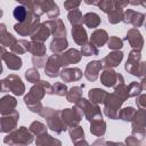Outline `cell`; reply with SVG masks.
<instances>
[{
    "label": "cell",
    "mask_w": 146,
    "mask_h": 146,
    "mask_svg": "<svg viewBox=\"0 0 146 146\" xmlns=\"http://www.w3.org/2000/svg\"><path fill=\"white\" fill-rule=\"evenodd\" d=\"M44 95H46V90H44V87L42 84V81L40 80L39 82L34 83L31 87L27 95L24 96V103L31 112L39 113L41 111V108L43 107L41 100L44 97Z\"/></svg>",
    "instance_id": "6da1fadb"
},
{
    "label": "cell",
    "mask_w": 146,
    "mask_h": 146,
    "mask_svg": "<svg viewBox=\"0 0 146 146\" xmlns=\"http://www.w3.org/2000/svg\"><path fill=\"white\" fill-rule=\"evenodd\" d=\"M74 106L78 110H80V112L83 114V117H86L89 122L94 121V120L102 119V112H100L98 104H96L91 100H88V99L81 97L79 100H76L74 103Z\"/></svg>",
    "instance_id": "7a4b0ae2"
},
{
    "label": "cell",
    "mask_w": 146,
    "mask_h": 146,
    "mask_svg": "<svg viewBox=\"0 0 146 146\" xmlns=\"http://www.w3.org/2000/svg\"><path fill=\"white\" fill-rule=\"evenodd\" d=\"M33 141V135L26 127H19L5 137L3 143L8 145H27Z\"/></svg>",
    "instance_id": "3957f363"
},
{
    "label": "cell",
    "mask_w": 146,
    "mask_h": 146,
    "mask_svg": "<svg viewBox=\"0 0 146 146\" xmlns=\"http://www.w3.org/2000/svg\"><path fill=\"white\" fill-rule=\"evenodd\" d=\"M40 24V16L33 14L32 11H29L27 17L23 22H18L14 25V30L21 35V36H27L31 35L32 32L35 30V27Z\"/></svg>",
    "instance_id": "277c9868"
},
{
    "label": "cell",
    "mask_w": 146,
    "mask_h": 146,
    "mask_svg": "<svg viewBox=\"0 0 146 146\" xmlns=\"http://www.w3.org/2000/svg\"><path fill=\"white\" fill-rule=\"evenodd\" d=\"M103 104H104V114L108 119L116 120L119 111L123 104V100L113 92V94H107Z\"/></svg>",
    "instance_id": "5b68a950"
},
{
    "label": "cell",
    "mask_w": 146,
    "mask_h": 146,
    "mask_svg": "<svg viewBox=\"0 0 146 146\" xmlns=\"http://www.w3.org/2000/svg\"><path fill=\"white\" fill-rule=\"evenodd\" d=\"M132 135L138 139L143 140L146 136V111L145 108H139L136 111L132 120Z\"/></svg>",
    "instance_id": "8992f818"
},
{
    "label": "cell",
    "mask_w": 146,
    "mask_h": 146,
    "mask_svg": "<svg viewBox=\"0 0 146 146\" xmlns=\"http://www.w3.org/2000/svg\"><path fill=\"white\" fill-rule=\"evenodd\" d=\"M11 91L16 96H22L25 91V86L22 79L16 74H10L2 80V92Z\"/></svg>",
    "instance_id": "52a82bcc"
},
{
    "label": "cell",
    "mask_w": 146,
    "mask_h": 146,
    "mask_svg": "<svg viewBox=\"0 0 146 146\" xmlns=\"http://www.w3.org/2000/svg\"><path fill=\"white\" fill-rule=\"evenodd\" d=\"M60 117L66 123V125L68 128H71V127H74V125H78L79 124V122L83 117V114L80 112V110H78L74 106L73 108L62 110L60 111Z\"/></svg>",
    "instance_id": "ba28073f"
},
{
    "label": "cell",
    "mask_w": 146,
    "mask_h": 146,
    "mask_svg": "<svg viewBox=\"0 0 146 146\" xmlns=\"http://www.w3.org/2000/svg\"><path fill=\"white\" fill-rule=\"evenodd\" d=\"M19 119L18 112L15 110L9 114L0 116V132H10L16 129L17 122Z\"/></svg>",
    "instance_id": "9c48e42d"
},
{
    "label": "cell",
    "mask_w": 146,
    "mask_h": 146,
    "mask_svg": "<svg viewBox=\"0 0 146 146\" xmlns=\"http://www.w3.org/2000/svg\"><path fill=\"white\" fill-rule=\"evenodd\" d=\"M81 52L74 48L68 49L67 51L63 52V54H58V62L60 64L62 67H66L70 64H76L81 60Z\"/></svg>",
    "instance_id": "30bf717a"
},
{
    "label": "cell",
    "mask_w": 146,
    "mask_h": 146,
    "mask_svg": "<svg viewBox=\"0 0 146 146\" xmlns=\"http://www.w3.org/2000/svg\"><path fill=\"white\" fill-rule=\"evenodd\" d=\"M141 62V51L140 50H136V49H132L130 52H129V56H128V59L125 62V65H124V68L128 73L132 74L136 76L137 74V70H138V66Z\"/></svg>",
    "instance_id": "8fae6325"
},
{
    "label": "cell",
    "mask_w": 146,
    "mask_h": 146,
    "mask_svg": "<svg viewBox=\"0 0 146 146\" xmlns=\"http://www.w3.org/2000/svg\"><path fill=\"white\" fill-rule=\"evenodd\" d=\"M144 21H145V15L143 13L135 11L132 9H127L125 11H123L122 22H124L125 24H131L136 29L143 26Z\"/></svg>",
    "instance_id": "7c38bea8"
},
{
    "label": "cell",
    "mask_w": 146,
    "mask_h": 146,
    "mask_svg": "<svg viewBox=\"0 0 146 146\" xmlns=\"http://www.w3.org/2000/svg\"><path fill=\"white\" fill-rule=\"evenodd\" d=\"M46 120H47V127L56 133H62L68 129L66 123L60 117V111H56L50 117H48Z\"/></svg>",
    "instance_id": "4fadbf2b"
},
{
    "label": "cell",
    "mask_w": 146,
    "mask_h": 146,
    "mask_svg": "<svg viewBox=\"0 0 146 146\" xmlns=\"http://www.w3.org/2000/svg\"><path fill=\"white\" fill-rule=\"evenodd\" d=\"M44 25L49 29L50 34L54 38H66V29L60 18H54L44 22Z\"/></svg>",
    "instance_id": "5bb4252c"
},
{
    "label": "cell",
    "mask_w": 146,
    "mask_h": 146,
    "mask_svg": "<svg viewBox=\"0 0 146 146\" xmlns=\"http://www.w3.org/2000/svg\"><path fill=\"white\" fill-rule=\"evenodd\" d=\"M125 40L129 42V44L132 47V49L141 51V49L144 47V38H143V35H141V33L139 32L138 29H136V27L130 29L127 32Z\"/></svg>",
    "instance_id": "9a60e30c"
},
{
    "label": "cell",
    "mask_w": 146,
    "mask_h": 146,
    "mask_svg": "<svg viewBox=\"0 0 146 146\" xmlns=\"http://www.w3.org/2000/svg\"><path fill=\"white\" fill-rule=\"evenodd\" d=\"M60 67L62 66L58 62V54H54L47 58V62L43 68H44L46 75H48L49 78H56L59 75Z\"/></svg>",
    "instance_id": "2e32d148"
},
{
    "label": "cell",
    "mask_w": 146,
    "mask_h": 146,
    "mask_svg": "<svg viewBox=\"0 0 146 146\" xmlns=\"http://www.w3.org/2000/svg\"><path fill=\"white\" fill-rule=\"evenodd\" d=\"M123 59V52L119 51V50H113L112 52H110L107 56H105L100 63H102V67L106 68H112V67H116L120 65V63Z\"/></svg>",
    "instance_id": "e0dca14e"
},
{
    "label": "cell",
    "mask_w": 146,
    "mask_h": 146,
    "mask_svg": "<svg viewBox=\"0 0 146 146\" xmlns=\"http://www.w3.org/2000/svg\"><path fill=\"white\" fill-rule=\"evenodd\" d=\"M83 73L79 67H63L59 71V76L64 82H73V81H79L82 78Z\"/></svg>",
    "instance_id": "ac0fdd59"
},
{
    "label": "cell",
    "mask_w": 146,
    "mask_h": 146,
    "mask_svg": "<svg viewBox=\"0 0 146 146\" xmlns=\"http://www.w3.org/2000/svg\"><path fill=\"white\" fill-rule=\"evenodd\" d=\"M102 68H103V67H102L100 60H91V62H89V63L87 64L83 75L86 76V79H87L88 81L94 82V81H96V80L98 79L99 72H100Z\"/></svg>",
    "instance_id": "d6986e66"
},
{
    "label": "cell",
    "mask_w": 146,
    "mask_h": 146,
    "mask_svg": "<svg viewBox=\"0 0 146 146\" xmlns=\"http://www.w3.org/2000/svg\"><path fill=\"white\" fill-rule=\"evenodd\" d=\"M16 106H17V100L14 96L6 95L2 98H0V114L1 115L14 112Z\"/></svg>",
    "instance_id": "ffe728a7"
},
{
    "label": "cell",
    "mask_w": 146,
    "mask_h": 146,
    "mask_svg": "<svg viewBox=\"0 0 146 146\" xmlns=\"http://www.w3.org/2000/svg\"><path fill=\"white\" fill-rule=\"evenodd\" d=\"M117 81V72H115L113 68H104V71L100 74V82L105 87H114Z\"/></svg>",
    "instance_id": "44dd1931"
},
{
    "label": "cell",
    "mask_w": 146,
    "mask_h": 146,
    "mask_svg": "<svg viewBox=\"0 0 146 146\" xmlns=\"http://www.w3.org/2000/svg\"><path fill=\"white\" fill-rule=\"evenodd\" d=\"M50 35V31L49 29L44 25V23H40L35 30L32 32V34L30 35L31 36V40L33 41H38V42H44Z\"/></svg>",
    "instance_id": "7402d4cb"
},
{
    "label": "cell",
    "mask_w": 146,
    "mask_h": 146,
    "mask_svg": "<svg viewBox=\"0 0 146 146\" xmlns=\"http://www.w3.org/2000/svg\"><path fill=\"white\" fill-rule=\"evenodd\" d=\"M72 38H73L74 42L79 46H82L86 42H88V34H87L86 29L82 25H73Z\"/></svg>",
    "instance_id": "603a6c76"
},
{
    "label": "cell",
    "mask_w": 146,
    "mask_h": 146,
    "mask_svg": "<svg viewBox=\"0 0 146 146\" xmlns=\"http://www.w3.org/2000/svg\"><path fill=\"white\" fill-rule=\"evenodd\" d=\"M107 40H108V34H107V32H106L105 30H103V29H97V30H95V31L91 33V35H90V42L94 43L97 48L103 47V46L107 42Z\"/></svg>",
    "instance_id": "cb8c5ba5"
},
{
    "label": "cell",
    "mask_w": 146,
    "mask_h": 146,
    "mask_svg": "<svg viewBox=\"0 0 146 146\" xmlns=\"http://www.w3.org/2000/svg\"><path fill=\"white\" fill-rule=\"evenodd\" d=\"M114 94L120 97L123 102H125L129 98V94H128V87L124 83V79L122 76V74L117 73V81L116 84L114 86Z\"/></svg>",
    "instance_id": "d4e9b609"
},
{
    "label": "cell",
    "mask_w": 146,
    "mask_h": 146,
    "mask_svg": "<svg viewBox=\"0 0 146 146\" xmlns=\"http://www.w3.org/2000/svg\"><path fill=\"white\" fill-rule=\"evenodd\" d=\"M3 60L6 62L8 68H9V70H13V71L19 70V68L22 67V65H23V62H22L21 57L17 56V55L14 54V52H8V51H7V52L5 54V56H3Z\"/></svg>",
    "instance_id": "484cf974"
},
{
    "label": "cell",
    "mask_w": 146,
    "mask_h": 146,
    "mask_svg": "<svg viewBox=\"0 0 146 146\" xmlns=\"http://www.w3.org/2000/svg\"><path fill=\"white\" fill-rule=\"evenodd\" d=\"M70 137H71V140L73 141V144H75V145H81V144L88 145V143L84 140V131H83L82 127H80L79 124L70 128Z\"/></svg>",
    "instance_id": "4316f807"
},
{
    "label": "cell",
    "mask_w": 146,
    "mask_h": 146,
    "mask_svg": "<svg viewBox=\"0 0 146 146\" xmlns=\"http://www.w3.org/2000/svg\"><path fill=\"white\" fill-rule=\"evenodd\" d=\"M15 41H16L15 36L7 32L6 24L1 23L0 24V44L3 46V47H9L10 48V46H13Z\"/></svg>",
    "instance_id": "83f0119b"
},
{
    "label": "cell",
    "mask_w": 146,
    "mask_h": 146,
    "mask_svg": "<svg viewBox=\"0 0 146 146\" xmlns=\"http://www.w3.org/2000/svg\"><path fill=\"white\" fill-rule=\"evenodd\" d=\"M27 52H31L33 56H44L47 52V48L43 42L38 41H29L27 44Z\"/></svg>",
    "instance_id": "f1b7e54d"
},
{
    "label": "cell",
    "mask_w": 146,
    "mask_h": 146,
    "mask_svg": "<svg viewBox=\"0 0 146 146\" xmlns=\"http://www.w3.org/2000/svg\"><path fill=\"white\" fill-rule=\"evenodd\" d=\"M90 132L97 137H103L106 132V122L103 119L90 121Z\"/></svg>",
    "instance_id": "f546056e"
},
{
    "label": "cell",
    "mask_w": 146,
    "mask_h": 146,
    "mask_svg": "<svg viewBox=\"0 0 146 146\" xmlns=\"http://www.w3.org/2000/svg\"><path fill=\"white\" fill-rule=\"evenodd\" d=\"M68 47V41L66 38H54L50 43V50L54 54H60Z\"/></svg>",
    "instance_id": "4dcf8cb0"
},
{
    "label": "cell",
    "mask_w": 146,
    "mask_h": 146,
    "mask_svg": "<svg viewBox=\"0 0 146 146\" xmlns=\"http://www.w3.org/2000/svg\"><path fill=\"white\" fill-rule=\"evenodd\" d=\"M107 91L100 89V88H94L90 89L88 92V97L91 102L96 103V104H103V102L105 100L106 96H107Z\"/></svg>",
    "instance_id": "1f68e13d"
},
{
    "label": "cell",
    "mask_w": 146,
    "mask_h": 146,
    "mask_svg": "<svg viewBox=\"0 0 146 146\" xmlns=\"http://www.w3.org/2000/svg\"><path fill=\"white\" fill-rule=\"evenodd\" d=\"M102 19L96 13H87L83 15V24L90 29H96L99 26Z\"/></svg>",
    "instance_id": "d6a6232c"
},
{
    "label": "cell",
    "mask_w": 146,
    "mask_h": 146,
    "mask_svg": "<svg viewBox=\"0 0 146 146\" xmlns=\"http://www.w3.org/2000/svg\"><path fill=\"white\" fill-rule=\"evenodd\" d=\"M83 87H84V84H82L81 87L75 86V87H72L71 89H67V92H66V95H65L67 102L74 104L76 100H79V99L82 97V94H83L82 89H83Z\"/></svg>",
    "instance_id": "836d02e7"
},
{
    "label": "cell",
    "mask_w": 146,
    "mask_h": 146,
    "mask_svg": "<svg viewBox=\"0 0 146 146\" xmlns=\"http://www.w3.org/2000/svg\"><path fill=\"white\" fill-rule=\"evenodd\" d=\"M107 17H108V22L111 24H117L119 22H122L123 18V10L120 7H116L114 3L113 9H111L107 13Z\"/></svg>",
    "instance_id": "e575fe53"
},
{
    "label": "cell",
    "mask_w": 146,
    "mask_h": 146,
    "mask_svg": "<svg viewBox=\"0 0 146 146\" xmlns=\"http://www.w3.org/2000/svg\"><path fill=\"white\" fill-rule=\"evenodd\" d=\"M35 144L36 145H60V140L51 137L50 135H48L47 132L43 135H40L36 137L35 139Z\"/></svg>",
    "instance_id": "d590c367"
},
{
    "label": "cell",
    "mask_w": 146,
    "mask_h": 146,
    "mask_svg": "<svg viewBox=\"0 0 146 146\" xmlns=\"http://www.w3.org/2000/svg\"><path fill=\"white\" fill-rule=\"evenodd\" d=\"M27 44H29L27 40H16L14 44L10 46V50L16 55H23L27 52Z\"/></svg>",
    "instance_id": "8d00e7d4"
},
{
    "label": "cell",
    "mask_w": 146,
    "mask_h": 146,
    "mask_svg": "<svg viewBox=\"0 0 146 146\" xmlns=\"http://www.w3.org/2000/svg\"><path fill=\"white\" fill-rule=\"evenodd\" d=\"M44 11L47 13L49 18H57L59 16V8L57 6V3H55L54 0H47L46 1V8Z\"/></svg>",
    "instance_id": "74e56055"
},
{
    "label": "cell",
    "mask_w": 146,
    "mask_h": 146,
    "mask_svg": "<svg viewBox=\"0 0 146 146\" xmlns=\"http://www.w3.org/2000/svg\"><path fill=\"white\" fill-rule=\"evenodd\" d=\"M68 22L73 25H82L83 24V16L81 14V11L79 9H72L70 10L68 15H67Z\"/></svg>",
    "instance_id": "f35d334b"
},
{
    "label": "cell",
    "mask_w": 146,
    "mask_h": 146,
    "mask_svg": "<svg viewBox=\"0 0 146 146\" xmlns=\"http://www.w3.org/2000/svg\"><path fill=\"white\" fill-rule=\"evenodd\" d=\"M80 52H81V55L88 57V56H97L99 54V50L94 43L88 41V42H86L84 44L81 46V51Z\"/></svg>",
    "instance_id": "ab89813d"
},
{
    "label": "cell",
    "mask_w": 146,
    "mask_h": 146,
    "mask_svg": "<svg viewBox=\"0 0 146 146\" xmlns=\"http://www.w3.org/2000/svg\"><path fill=\"white\" fill-rule=\"evenodd\" d=\"M135 113H136V110H135L133 107H131V106L124 107V108H122V110L120 108L119 114H117V119H120V120H122V121H124V122H130V121L132 120Z\"/></svg>",
    "instance_id": "60d3db41"
},
{
    "label": "cell",
    "mask_w": 146,
    "mask_h": 146,
    "mask_svg": "<svg viewBox=\"0 0 146 146\" xmlns=\"http://www.w3.org/2000/svg\"><path fill=\"white\" fill-rule=\"evenodd\" d=\"M47 129H48V127H46V124L41 123L40 121H33L30 124V127H29V130L32 132V135H34L36 137L40 136V135L46 133L47 132Z\"/></svg>",
    "instance_id": "b9f144b4"
},
{
    "label": "cell",
    "mask_w": 146,
    "mask_h": 146,
    "mask_svg": "<svg viewBox=\"0 0 146 146\" xmlns=\"http://www.w3.org/2000/svg\"><path fill=\"white\" fill-rule=\"evenodd\" d=\"M25 78H26V80L29 82H32V83H36V82H39L41 80L39 71L35 67H31V68L26 70L25 71Z\"/></svg>",
    "instance_id": "7bdbcfd3"
},
{
    "label": "cell",
    "mask_w": 146,
    "mask_h": 146,
    "mask_svg": "<svg viewBox=\"0 0 146 146\" xmlns=\"http://www.w3.org/2000/svg\"><path fill=\"white\" fill-rule=\"evenodd\" d=\"M27 14H29V10L24 7V6H17L15 9H14V11H13V15H14V17L18 21V22H23L26 17H27Z\"/></svg>",
    "instance_id": "ee69618b"
},
{
    "label": "cell",
    "mask_w": 146,
    "mask_h": 146,
    "mask_svg": "<svg viewBox=\"0 0 146 146\" xmlns=\"http://www.w3.org/2000/svg\"><path fill=\"white\" fill-rule=\"evenodd\" d=\"M107 47L108 49H112V50H119L123 47V40L120 39L119 36H111L108 38L107 40Z\"/></svg>",
    "instance_id": "f6af8a7d"
},
{
    "label": "cell",
    "mask_w": 146,
    "mask_h": 146,
    "mask_svg": "<svg viewBox=\"0 0 146 146\" xmlns=\"http://www.w3.org/2000/svg\"><path fill=\"white\" fill-rule=\"evenodd\" d=\"M46 1L47 0H32L33 3V13L38 16H41L44 14V8H46Z\"/></svg>",
    "instance_id": "bcb514c9"
},
{
    "label": "cell",
    "mask_w": 146,
    "mask_h": 146,
    "mask_svg": "<svg viewBox=\"0 0 146 146\" xmlns=\"http://www.w3.org/2000/svg\"><path fill=\"white\" fill-rule=\"evenodd\" d=\"M127 87H128L129 97H136V96H138L141 91H144V90L141 89L140 83H139V82H136V81L131 82V83H130L129 86H127Z\"/></svg>",
    "instance_id": "7dc6e473"
},
{
    "label": "cell",
    "mask_w": 146,
    "mask_h": 146,
    "mask_svg": "<svg viewBox=\"0 0 146 146\" xmlns=\"http://www.w3.org/2000/svg\"><path fill=\"white\" fill-rule=\"evenodd\" d=\"M67 92V87L64 82H55L52 86V95L57 96H65Z\"/></svg>",
    "instance_id": "c3c4849f"
},
{
    "label": "cell",
    "mask_w": 146,
    "mask_h": 146,
    "mask_svg": "<svg viewBox=\"0 0 146 146\" xmlns=\"http://www.w3.org/2000/svg\"><path fill=\"white\" fill-rule=\"evenodd\" d=\"M47 56H33L32 57V64H33V67L35 68H41V67H44L46 65V62H47Z\"/></svg>",
    "instance_id": "681fc988"
},
{
    "label": "cell",
    "mask_w": 146,
    "mask_h": 146,
    "mask_svg": "<svg viewBox=\"0 0 146 146\" xmlns=\"http://www.w3.org/2000/svg\"><path fill=\"white\" fill-rule=\"evenodd\" d=\"M97 6L99 7V9L102 11H104V13L107 14L111 9H113V7H114V0H102Z\"/></svg>",
    "instance_id": "f907efd6"
},
{
    "label": "cell",
    "mask_w": 146,
    "mask_h": 146,
    "mask_svg": "<svg viewBox=\"0 0 146 146\" xmlns=\"http://www.w3.org/2000/svg\"><path fill=\"white\" fill-rule=\"evenodd\" d=\"M82 0H65L64 1V8L66 10H72V9H76Z\"/></svg>",
    "instance_id": "816d5d0a"
},
{
    "label": "cell",
    "mask_w": 146,
    "mask_h": 146,
    "mask_svg": "<svg viewBox=\"0 0 146 146\" xmlns=\"http://www.w3.org/2000/svg\"><path fill=\"white\" fill-rule=\"evenodd\" d=\"M56 112V110H54V108H51V107H42L41 108V111L38 113L40 116H42V117H44V119H48V117H50L54 113Z\"/></svg>",
    "instance_id": "f5cc1de1"
},
{
    "label": "cell",
    "mask_w": 146,
    "mask_h": 146,
    "mask_svg": "<svg viewBox=\"0 0 146 146\" xmlns=\"http://www.w3.org/2000/svg\"><path fill=\"white\" fill-rule=\"evenodd\" d=\"M137 97V100H136V104H137V106L139 107V108H145V106H146V95L141 91L138 96H136Z\"/></svg>",
    "instance_id": "db71d44e"
},
{
    "label": "cell",
    "mask_w": 146,
    "mask_h": 146,
    "mask_svg": "<svg viewBox=\"0 0 146 146\" xmlns=\"http://www.w3.org/2000/svg\"><path fill=\"white\" fill-rule=\"evenodd\" d=\"M140 143H141V140L138 139L137 137H135L133 135L127 137V139H125V144L127 145H131V146H138V145H140Z\"/></svg>",
    "instance_id": "11a10c76"
},
{
    "label": "cell",
    "mask_w": 146,
    "mask_h": 146,
    "mask_svg": "<svg viewBox=\"0 0 146 146\" xmlns=\"http://www.w3.org/2000/svg\"><path fill=\"white\" fill-rule=\"evenodd\" d=\"M16 1L18 3H21L22 6H24L29 11H32L33 13V3H32V0H16Z\"/></svg>",
    "instance_id": "9f6ffc18"
},
{
    "label": "cell",
    "mask_w": 146,
    "mask_h": 146,
    "mask_svg": "<svg viewBox=\"0 0 146 146\" xmlns=\"http://www.w3.org/2000/svg\"><path fill=\"white\" fill-rule=\"evenodd\" d=\"M145 67H146V63L141 60L140 64H139V66H138L136 76H138V78H144V75H145Z\"/></svg>",
    "instance_id": "6f0895ef"
},
{
    "label": "cell",
    "mask_w": 146,
    "mask_h": 146,
    "mask_svg": "<svg viewBox=\"0 0 146 146\" xmlns=\"http://www.w3.org/2000/svg\"><path fill=\"white\" fill-rule=\"evenodd\" d=\"M41 81H42V80H41ZM42 84H43V87H44L46 94H48V95H52V86H51L49 82H47V81H42Z\"/></svg>",
    "instance_id": "680465c9"
},
{
    "label": "cell",
    "mask_w": 146,
    "mask_h": 146,
    "mask_svg": "<svg viewBox=\"0 0 146 146\" xmlns=\"http://www.w3.org/2000/svg\"><path fill=\"white\" fill-rule=\"evenodd\" d=\"M114 3L116 7H120V8H125L129 3V0H114Z\"/></svg>",
    "instance_id": "91938a15"
},
{
    "label": "cell",
    "mask_w": 146,
    "mask_h": 146,
    "mask_svg": "<svg viewBox=\"0 0 146 146\" xmlns=\"http://www.w3.org/2000/svg\"><path fill=\"white\" fill-rule=\"evenodd\" d=\"M129 3L132 6H143L146 7V0H129Z\"/></svg>",
    "instance_id": "94428289"
},
{
    "label": "cell",
    "mask_w": 146,
    "mask_h": 146,
    "mask_svg": "<svg viewBox=\"0 0 146 146\" xmlns=\"http://www.w3.org/2000/svg\"><path fill=\"white\" fill-rule=\"evenodd\" d=\"M84 1V3H87V5H92V6H97L102 0H83Z\"/></svg>",
    "instance_id": "6125c7cd"
},
{
    "label": "cell",
    "mask_w": 146,
    "mask_h": 146,
    "mask_svg": "<svg viewBox=\"0 0 146 146\" xmlns=\"http://www.w3.org/2000/svg\"><path fill=\"white\" fill-rule=\"evenodd\" d=\"M6 52H7V50L5 49V47L0 44V62L3 59V56H5V54H6Z\"/></svg>",
    "instance_id": "be15d7a7"
},
{
    "label": "cell",
    "mask_w": 146,
    "mask_h": 146,
    "mask_svg": "<svg viewBox=\"0 0 146 146\" xmlns=\"http://www.w3.org/2000/svg\"><path fill=\"white\" fill-rule=\"evenodd\" d=\"M139 83H140V86H141V89L145 90V88H146V80H145V78H141V81H140Z\"/></svg>",
    "instance_id": "e7e4bbea"
},
{
    "label": "cell",
    "mask_w": 146,
    "mask_h": 146,
    "mask_svg": "<svg viewBox=\"0 0 146 146\" xmlns=\"http://www.w3.org/2000/svg\"><path fill=\"white\" fill-rule=\"evenodd\" d=\"M0 92H2V81H0Z\"/></svg>",
    "instance_id": "03108f58"
},
{
    "label": "cell",
    "mask_w": 146,
    "mask_h": 146,
    "mask_svg": "<svg viewBox=\"0 0 146 146\" xmlns=\"http://www.w3.org/2000/svg\"><path fill=\"white\" fill-rule=\"evenodd\" d=\"M2 14H3V13H2V9H0V17L2 16Z\"/></svg>",
    "instance_id": "003e7915"
}]
</instances>
